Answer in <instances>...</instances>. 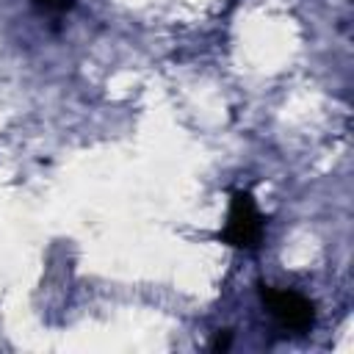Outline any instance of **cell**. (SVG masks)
Instances as JSON below:
<instances>
[{
    "mask_svg": "<svg viewBox=\"0 0 354 354\" xmlns=\"http://www.w3.org/2000/svg\"><path fill=\"white\" fill-rule=\"evenodd\" d=\"M75 6V0H33V8L41 14H64Z\"/></svg>",
    "mask_w": 354,
    "mask_h": 354,
    "instance_id": "cell-3",
    "label": "cell"
},
{
    "mask_svg": "<svg viewBox=\"0 0 354 354\" xmlns=\"http://www.w3.org/2000/svg\"><path fill=\"white\" fill-rule=\"evenodd\" d=\"M227 346H230V332L218 335V337H216V343H213V348H216V351H224Z\"/></svg>",
    "mask_w": 354,
    "mask_h": 354,
    "instance_id": "cell-4",
    "label": "cell"
},
{
    "mask_svg": "<svg viewBox=\"0 0 354 354\" xmlns=\"http://www.w3.org/2000/svg\"><path fill=\"white\" fill-rule=\"evenodd\" d=\"M218 238L235 249H257L263 241V216L249 191H232L227 224Z\"/></svg>",
    "mask_w": 354,
    "mask_h": 354,
    "instance_id": "cell-1",
    "label": "cell"
},
{
    "mask_svg": "<svg viewBox=\"0 0 354 354\" xmlns=\"http://www.w3.org/2000/svg\"><path fill=\"white\" fill-rule=\"evenodd\" d=\"M260 301L277 318V324L288 332L301 335V332H310L315 324V304L307 296H301L299 290L260 285Z\"/></svg>",
    "mask_w": 354,
    "mask_h": 354,
    "instance_id": "cell-2",
    "label": "cell"
}]
</instances>
